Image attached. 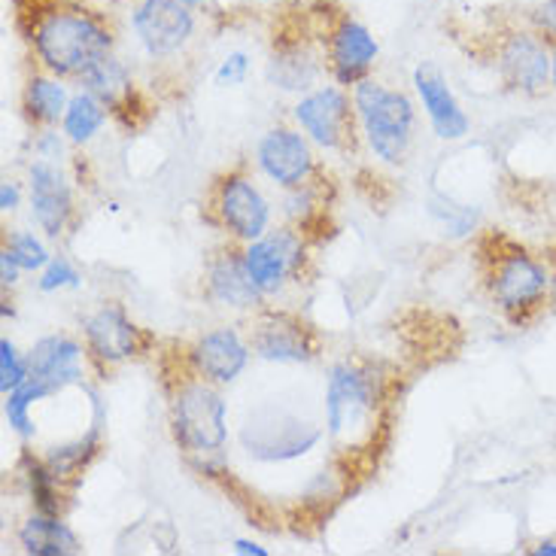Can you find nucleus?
Here are the masks:
<instances>
[{
	"instance_id": "35",
	"label": "nucleus",
	"mask_w": 556,
	"mask_h": 556,
	"mask_svg": "<svg viewBox=\"0 0 556 556\" xmlns=\"http://www.w3.org/2000/svg\"><path fill=\"white\" fill-rule=\"evenodd\" d=\"M235 554H241V556H268V551H265V547H258L256 542H247V539H238V542H235Z\"/></svg>"
},
{
	"instance_id": "20",
	"label": "nucleus",
	"mask_w": 556,
	"mask_h": 556,
	"mask_svg": "<svg viewBox=\"0 0 556 556\" xmlns=\"http://www.w3.org/2000/svg\"><path fill=\"white\" fill-rule=\"evenodd\" d=\"M207 292L211 299L228 307H256L258 299L265 295L247 271L243 253H223L213 258L211 271H207Z\"/></svg>"
},
{
	"instance_id": "24",
	"label": "nucleus",
	"mask_w": 556,
	"mask_h": 556,
	"mask_svg": "<svg viewBox=\"0 0 556 556\" xmlns=\"http://www.w3.org/2000/svg\"><path fill=\"white\" fill-rule=\"evenodd\" d=\"M101 98H94L91 91H79L71 98L67 113H64V135L71 137L74 143H89L91 137L101 131V125L106 119V110Z\"/></svg>"
},
{
	"instance_id": "15",
	"label": "nucleus",
	"mask_w": 556,
	"mask_h": 556,
	"mask_svg": "<svg viewBox=\"0 0 556 556\" xmlns=\"http://www.w3.org/2000/svg\"><path fill=\"white\" fill-rule=\"evenodd\" d=\"M243 258H247V271L256 280L258 289L265 295H271L286 283V277L295 271L301 258V241L292 231L258 238L243 250Z\"/></svg>"
},
{
	"instance_id": "25",
	"label": "nucleus",
	"mask_w": 556,
	"mask_h": 556,
	"mask_svg": "<svg viewBox=\"0 0 556 556\" xmlns=\"http://www.w3.org/2000/svg\"><path fill=\"white\" fill-rule=\"evenodd\" d=\"M52 387L43 383V380H37V377H28L18 390L7 392V405H3V414H7V420L13 426L18 435L30 438L34 435V422H30V405L34 402H40L46 395H52Z\"/></svg>"
},
{
	"instance_id": "27",
	"label": "nucleus",
	"mask_w": 556,
	"mask_h": 556,
	"mask_svg": "<svg viewBox=\"0 0 556 556\" xmlns=\"http://www.w3.org/2000/svg\"><path fill=\"white\" fill-rule=\"evenodd\" d=\"M94 451H98V429H91L89 435L79 438L76 444L52 447V453L46 456V463H49V468H52L59 478H71L76 471H83V466L94 456Z\"/></svg>"
},
{
	"instance_id": "18",
	"label": "nucleus",
	"mask_w": 556,
	"mask_h": 556,
	"mask_svg": "<svg viewBox=\"0 0 556 556\" xmlns=\"http://www.w3.org/2000/svg\"><path fill=\"white\" fill-rule=\"evenodd\" d=\"M83 331H86L89 350L101 362L131 359L137 353V338H140V331H137L135 323L125 316V311H122L119 304H106L98 314L86 316Z\"/></svg>"
},
{
	"instance_id": "23",
	"label": "nucleus",
	"mask_w": 556,
	"mask_h": 556,
	"mask_svg": "<svg viewBox=\"0 0 556 556\" xmlns=\"http://www.w3.org/2000/svg\"><path fill=\"white\" fill-rule=\"evenodd\" d=\"M67 104H71L67 89L55 76H30L28 86H25V110H28L30 119L55 125L59 119H64Z\"/></svg>"
},
{
	"instance_id": "11",
	"label": "nucleus",
	"mask_w": 556,
	"mask_h": 556,
	"mask_svg": "<svg viewBox=\"0 0 556 556\" xmlns=\"http://www.w3.org/2000/svg\"><path fill=\"white\" fill-rule=\"evenodd\" d=\"M377 52H380V46L371 37V30L356 18L344 15L329 34V61L334 83L338 86H359L362 79H368Z\"/></svg>"
},
{
	"instance_id": "32",
	"label": "nucleus",
	"mask_w": 556,
	"mask_h": 556,
	"mask_svg": "<svg viewBox=\"0 0 556 556\" xmlns=\"http://www.w3.org/2000/svg\"><path fill=\"white\" fill-rule=\"evenodd\" d=\"M529 22L535 34H542L544 40H556V0H544L539 3L532 13H529Z\"/></svg>"
},
{
	"instance_id": "3",
	"label": "nucleus",
	"mask_w": 556,
	"mask_h": 556,
	"mask_svg": "<svg viewBox=\"0 0 556 556\" xmlns=\"http://www.w3.org/2000/svg\"><path fill=\"white\" fill-rule=\"evenodd\" d=\"M170 426L180 447L189 453H216L226 447V402L207 387V380H189L174 392L170 402Z\"/></svg>"
},
{
	"instance_id": "16",
	"label": "nucleus",
	"mask_w": 556,
	"mask_h": 556,
	"mask_svg": "<svg viewBox=\"0 0 556 556\" xmlns=\"http://www.w3.org/2000/svg\"><path fill=\"white\" fill-rule=\"evenodd\" d=\"M71 186L64 180L59 167L49 162L30 165V207L34 219L49 238H59L67 219H71Z\"/></svg>"
},
{
	"instance_id": "5",
	"label": "nucleus",
	"mask_w": 556,
	"mask_h": 556,
	"mask_svg": "<svg viewBox=\"0 0 556 556\" xmlns=\"http://www.w3.org/2000/svg\"><path fill=\"white\" fill-rule=\"evenodd\" d=\"M377 405V380L359 365H338L326 390V426L329 435H344L359 426Z\"/></svg>"
},
{
	"instance_id": "29",
	"label": "nucleus",
	"mask_w": 556,
	"mask_h": 556,
	"mask_svg": "<svg viewBox=\"0 0 556 556\" xmlns=\"http://www.w3.org/2000/svg\"><path fill=\"white\" fill-rule=\"evenodd\" d=\"M28 377H30L28 359H22V356L15 353L13 341H10V338H3V341H0V390H3V395L18 390Z\"/></svg>"
},
{
	"instance_id": "22",
	"label": "nucleus",
	"mask_w": 556,
	"mask_h": 556,
	"mask_svg": "<svg viewBox=\"0 0 556 556\" xmlns=\"http://www.w3.org/2000/svg\"><path fill=\"white\" fill-rule=\"evenodd\" d=\"M79 86L101 98L106 106H119L131 94V74L119 59L104 55L98 64H91L86 74L79 76Z\"/></svg>"
},
{
	"instance_id": "8",
	"label": "nucleus",
	"mask_w": 556,
	"mask_h": 556,
	"mask_svg": "<svg viewBox=\"0 0 556 556\" xmlns=\"http://www.w3.org/2000/svg\"><path fill=\"white\" fill-rule=\"evenodd\" d=\"M490 286H493V299L508 314H523L542 304L551 280L535 258H529L527 253H508L496 258Z\"/></svg>"
},
{
	"instance_id": "39",
	"label": "nucleus",
	"mask_w": 556,
	"mask_h": 556,
	"mask_svg": "<svg viewBox=\"0 0 556 556\" xmlns=\"http://www.w3.org/2000/svg\"><path fill=\"white\" fill-rule=\"evenodd\" d=\"M551 79L556 83V52H554V67H551Z\"/></svg>"
},
{
	"instance_id": "6",
	"label": "nucleus",
	"mask_w": 556,
	"mask_h": 556,
	"mask_svg": "<svg viewBox=\"0 0 556 556\" xmlns=\"http://www.w3.org/2000/svg\"><path fill=\"white\" fill-rule=\"evenodd\" d=\"M131 25L150 55H174L189 43L195 30V15L182 0H143L131 15Z\"/></svg>"
},
{
	"instance_id": "30",
	"label": "nucleus",
	"mask_w": 556,
	"mask_h": 556,
	"mask_svg": "<svg viewBox=\"0 0 556 556\" xmlns=\"http://www.w3.org/2000/svg\"><path fill=\"white\" fill-rule=\"evenodd\" d=\"M64 286H79V274L74 271V265L67 258H49V265L40 274V289L43 292H55Z\"/></svg>"
},
{
	"instance_id": "7",
	"label": "nucleus",
	"mask_w": 556,
	"mask_h": 556,
	"mask_svg": "<svg viewBox=\"0 0 556 556\" xmlns=\"http://www.w3.org/2000/svg\"><path fill=\"white\" fill-rule=\"evenodd\" d=\"M295 119L323 150H341L353 135L350 98L338 86H326L301 98L295 106Z\"/></svg>"
},
{
	"instance_id": "28",
	"label": "nucleus",
	"mask_w": 556,
	"mask_h": 556,
	"mask_svg": "<svg viewBox=\"0 0 556 556\" xmlns=\"http://www.w3.org/2000/svg\"><path fill=\"white\" fill-rule=\"evenodd\" d=\"M7 253L18 262V268L22 271H40L49 265V253H46V247L34 235L28 231H15L10 243H7Z\"/></svg>"
},
{
	"instance_id": "38",
	"label": "nucleus",
	"mask_w": 556,
	"mask_h": 556,
	"mask_svg": "<svg viewBox=\"0 0 556 556\" xmlns=\"http://www.w3.org/2000/svg\"><path fill=\"white\" fill-rule=\"evenodd\" d=\"M186 7H201V3H207V0H182Z\"/></svg>"
},
{
	"instance_id": "31",
	"label": "nucleus",
	"mask_w": 556,
	"mask_h": 556,
	"mask_svg": "<svg viewBox=\"0 0 556 556\" xmlns=\"http://www.w3.org/2000/svg\"><path fill=\"white\" fill-rule=\"evenodd\" d=\"M247 71H250V59L243 52H231L216 71V86H238L247 79Z\"/></svg>"
},
{
	"instance_id": "37",
	"label": "nucleus",
	"mask_w": 556,
	"mask_h": 556,
	"mask_svg": "<svg viewBox=\"0 0 556 556\" xmlns=\"http://www.w3.org/2000/svg\"><path fill=\"white\" fill-rule=\"evenodd\" d=\"M535 554L539 556H556V542H542L535 547Z\"/></svg>"
},
{
	"instance_id": "34",
	"label": "nucleus",
	"mask_w": 556,
	"mask_h": 556,
	"mask_svg": "<svg viewBox=\"0 0 556 556\" xmlns=\"http://www.w3.org/2000/svg\"><path fill=\"white\" fill-rule=\"evenodd\" d=\"M18 186L15 182H3L0 186V211L3 213H13L18 207Z\"/></svg>"
},
{
	"instance_id": "2",
	"label": "nucleus",
	"mask_w": 556,
	"mask_h": 556,
	"mask_svg": "<svg viewBox=\"0 0 556 556\" xmlns=\"http://www.w3.org/2000/svg\"><path fill=\"white\" fill-rule=\"evenodd\" d=\"M353 106L377 159H383L387 165H399L410 147L417 119L410 98L380 86L375 79H362L353 91Z\"/></svg>"
},
{
	"instance_id": "10",
	"label": "nucleus",
	"mask_w": 556,
	"mask_h": 556,
	"mask_svg": "<svg viewBox=\"0 0 556 556\" xmlns=\"http://www.w3.org/2000/svg\"><path fill=\"white\" fill-rule=\"evenodd\" d=\"M498 67L514 89L535 94L547 86L554 55L547 52V40L535 30H517L508 34L498 49Z\"/></svg>"
},
{
	"instance_id": "14",
	"label": "nucleus",
	"mask_w": 556,
	"mask_h": 556,
	"mask_svg": "<svg viewBox=\"0 0 556 556\" xmlns=\"http://www.w3.org/2000/svg\"><path fill=\"white\" fill-rule=\"evenodd\" d=\"M189 359H192L195 375L204 377L207 383H231L247 368L250 346L243 344L238 331L226 326V329H213L204 338H198Z\"/></svg>"
},
{
	"instance_id": "17",
	"label": "nucleus",
	"mask_w": 556,
	"mask_h": 556,
	"mask_svg": "<svg viewBox=\"0 0 556 556\" xmlns=\"http://www.w3.org/2000/svg\"><path fill=\"white\" fill-rule=\"evenodd\" d=\"M253 350L268 362H311L314 338L304 323L286 314L265 316L253 331Z\"/></svg>"
},
{
	"instance_id": "21",
	"label": "nucleus",
	"mask_w": 556,
	"mask_h": 556,
	"mask_svg": "<svg viewBox=\"0 0 556 556\" xmlns=\"http://www.w3.org/2000/svg\"><path fill=\"white\" fill-rule=\"evenodd\" d=\"M18 542L30 556H71L83 551V544L71 529L59 520V514H34L18 529Z\"/></svg>"
},
{
	"instance_id": "12",
	"label": "nucleus",
	"mask_w": 556,
	"mask_h": 556,
	"mask_svg": "<svg viewBox=\"0 0 556 556\" xmlns=\"http://www.w3.org/2000/svg\"><path fill=\"white\" fill-rule=\"evenodd\" d=\"M258 167L283 189H299L314 170V155L307 140L289 128H271L258 140Z\"/></svg>"
},
{
	"instance_id": "26",
	"label": "nucleus",
	"mask_w": 556,
	"mask_h": 556,
	"mask_svg": "<svg viewBox=\"0 0 556 556\" xmlns=\"http://www.w3.org/2000/svg\"><path fill=\"white\" fill-rule=\"evenodd\" d=\"M314 74V61L307 59L301 49H283L271 61V79L280 83V89H307Z\"/></svg>"
},
{
	"instance_id": "33",
	"label": "nucleus",
	"mask_w": 556,
	"mask_h": 556,
	"mask_svg": "<svg viewBox=\"0 0 556 556\" xmlns=\"http://www.w3.org/2000/svg\"><path fill=\"white\" fill-rule=\"evenodd\" d=\"M18 274H22V268H18V262H15L7 250L0 253V280H3V286H15L18 283Z\"/></svg>"
},
{
	"instance_id": "19",
	"label": "nucleus",
	"mask_w": 556,
	"mask_h": 556,
	"mask_svg": "<svg viewBox=\"0 0 556 556\" xmlns=\"http://www.w3.org/2000/svg\"><path fill=\"white\" fill-rule=\"evenodd\" d=\"M79 356H83V350H79V344H76L74 338H67V334H49V338H40L37 344L30 346L28 353L30 377L49 383L55 392L64 390V387H71V383H79V377H83Z\"/></svg>"
},
{
	"instance_id": "40",
	"label": "nucleus",
	"mask_w": 556,
	"mask_h": 556,
	"mask_svg": "<svg viewBox=\"0 0 556 556\" xmlns=\"http://www.w3.org/2000/svg\"><path fill=\"white\" fill-rule=\"evenodd\" d=\"M268 3H277V0H268Z\"/></svg>"
},
{
	"instance_id": "4",
	"label": "nucleus",
	"mask_w": 556,
	"mask_h": 556,
	"mask_svg": "<svg viewBox=\"0 0 556 556\" xmlns=\"http://www.w3.org/2000/svg\"><path fill=\"white\" fill-rule=\"evenodd\" d=\"M323 429L283 410H256L241 429L243 451L262 463H286L319 444Z\"/></svg>"
},
{
	"instance_id": "36",
	"label": "nucleus",
	"mask_w": 556,
	"mask_h": 556,
	"mask_svg": "<svg viewBox=\"0 0 556 556\" xmlns=\"http://www.w3.org/2000/svg\"><path fill=\"white\" fill-rule=\"evenodd\" d=\"M40 152H61L59 135H46L43 140H40Z\"/></svg>"
},
{
	"instance_id": "9",
	"label": "nucleus",
	"mask_w": 556,
	"mask_h": 556,
	"mask_svg": "<svg viewBox=\"0 0 556 556\" xmlns=\"http://www.w3.org/2000/svg\"><path fill=\"white\" fill-rule=\"evenodd\" d=\"M216 213L219 223L241 241H258L268 231L271 207L247 177H226L216 189Z\"/></svg>"
},
{
	"instance_id": "13",
	"label": "nucleus",
	"mask_w": 556,
	"mask_h": 556,
	"mask_svg": "<svg viewBox=\"0 0 556 556\" xmlns=\"http://www.w3.org/2000/svg\"><path fill=\"white\" fill-rule=\"evenodd\" d=\"M414 86H417V94H420L422 110L432 122L435 135L441 140H459V137L468 135V116L463 113V106L456 101V94L447 86V79L441 76L435 64L422 61L414 71Z\"/></svg>"
},
{
	"instance_id": "1",
	"label": "nucleus",
	"mask_w": 556,
	"mask_h": 556,
	"mask_svg": "<svg viewBox=\"0 0 556 556\" xmlns=\"http://www.w3.org/2000/svg\"><path fill=\"white\" fill-rule=\"evenodd\" d=\"M34 52L43 61V67L55 76H79L91 64L110 55L113 30L106 28L101 15L89 13L83 7H52L34 18L30 28Z\"/></svg>"
}]
</instances>
